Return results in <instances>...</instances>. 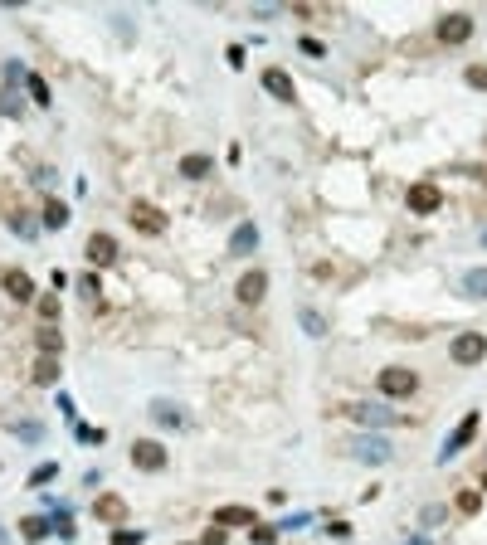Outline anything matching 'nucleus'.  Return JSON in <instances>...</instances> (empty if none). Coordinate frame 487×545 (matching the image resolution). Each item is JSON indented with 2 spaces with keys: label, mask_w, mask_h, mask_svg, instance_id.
Returning <instances> with one entry per match:
<instances>
[{
  "label": "nucleus",
  "mask_w": 487,
  "mask_h": 545,
  "mask_svg": "<svg viewBox=\"0 0 487 545\" xmlns=\"http://www.w3.org/2000/svg\"><path fill=\"white\" fill-rule=\"evenodd\" d=\"M263 88H268L273 98H283V103H293V98H298V88H293V78H288L283 68H263Z\"/></svg>",
  "instance_id": "obj_14"
},
{
  "label": "nucleus",
  "mask_w": 487,
  "mask_h": 545,
  "mask_svg": "<svg viewBox=\"0 0 487 545\" xmlns=\"http://www.w3.org/2000/svg\"><path fill=\"white\" fill-rule=\"evenodd\" d=\"M44 224H49V229H64V224H69V205H59V200H44Z\"/></svg>",
  "instance_id": "obj_22"
},
{
  "label": "nucleus",
  "mask_w": 487,
  "mask_h": 545,
  "mask_svg": "<svg viewBox=\"0 0 487 545\" xmlns=\"http://www.w3.org/2000/svg\"><path fill=\"white\" fill-rule=\"evenodd\" d=\"M49 531H54V521H49V516H39V511L20 521V536H25V541H44Z\"/></svg>",
  "instance_id": "obj_17"
},
{
  "label": "nucleus",
  "mask_w": 487,
  "mask_h": 545,
  "mask_svg": "<svg viewBox=\"0 0 487 545\" xmlns=\"http://www.w3.org/2000/svg\"><path fill=\"white\" fill-rule=\"evenodd\" d=\"M224 58H229V68H244V49H239V44H229V49H224Z\"/></svg>",
  "instance_id": "obj_35"
},
{
  "label": "nucleus",
  "mask_w": 487,
  "mask_h": 545,
  "mask_svg": "<svg viewBox=\"0 0 487 545\" xmlns=\"http://www.w3.org/2000/svg\"><path fill=\"white\" fill-rule=\"evenodd\" d=\"M229 248H234V253H253V248H258V224L244 219L239 229H234V239H229Z\"/></svg>",
  "instance_id": "obj_16"
},
{
  "label": "nucleus",
  "mask_w": 487,
  "mask_h": 545,
  "mask_svg": "<svg viewBox=\"0 0 487 545\" xmlns=\"http://www.w3.org/2000/svg\"><path fill=\"white\" fill-rule=\"evenodd\" d=\"M234 297H239L244 307H258V302L268 297V272L263 268H244V277L234 282Z\"/></svg>",
  "instance_id": "obj_7"
},
{
  "label": "nucleus",
  "mask_w": 487,
  "mask_h": 545,
  "mask_svg": "<svg viewBox=\"0 0 487 545\" xmlns=\"http://www.w3.org/2000/svg\"><path fill=\"white\" fill-rule=\"evenodd\" d=\"M278 541V526H253V545H273Z\"/></svg>",
  "instance_id": "obj_34"
},
{
  "label": "nucleus",
  "mask_w": 487,
  "mask_h": 545,
  "mask_svg": "<svg viewBox=\"0 0 487 545\" xmlns=\"http://www.w3.org/2000/svg\"><path fill=\"white\" fill-rule=\"evenodd\" d=\"M39 346H44V355H59V351H64V336L54 331V322H49V327H39Z\"/></svg>",
  "instance_id": "obj_25"
},
{
  "label": "nucleus",
  "mask_w": 487,
  "mask_h": 545,
  "mask_svg": "<svg viewBox=\"0 0 487 545\" xmlns=\"http://www.w3.org/2000/svg\"><path fill=\"white\" fill-rule=\"evenodd\" d=\"M59 380V360L54 355H39L34 360V384H54Z\"/></svg>",
  "instance_id": "obj_20"
},
{
  "label": "nucleus",
  "mask_w": 487,
  "mask_h": 545,
  "mask_svg": "<svg viewBox=\"0 0 487 545\" xmlns=\"http://www.w3.org/2000/svg\"><path fill=\"white\" fill-rule=\"evenodd\" d=\"M132 467L136 472H166V443H156V438H136L132 443Z\"/></svg>",
  "instance_id": "obj_5"
},
{
  "label": "nucleus",
  "mask_w": 487,
  "mask_h": 545,
  "mask_svg": "<svg viewBox=\"0 0 487 545\" xmlns=\"http://www.w3.org/2000/svg\"><path fill=\"white\" fill-rule=\"evenodd\" d=\"M54 477H59V463L49 458V463H39L34 472H29V487H44V482H54Z\"/></svg>",
  "instance_id": "obj_27"
},
{
  "label": "nucleus",
  "mask_w": 487,
  "mask_h": 545,
  "mask_svg": "<svg viewBox=\"0 0 487 545\" xmlns=\"http://www.w3.org/2000/svg\"><path fill=\"white\" fill-rule=\"evenodd\" d=\"M351 453L366 458V463H385V458H390V443H385V438H356Z\"/></svg>",
  "instance_id": "obj_15"
},
{
  "label": "nucleus",
  "mask_w": 487,
  "mask_h": 545,
  "mask_svg": "<svg viewBox=\"0 0 487 545\" xmlns=\"http://www.w3.org/2000/svg\"><path fill=\"white\" fill-rule=\"evenodd\" d=\"M473 438H478V414H463V419H458V429L448 434V443L438 448V463H448V458H458V453L468 448V443H473Z\"/></svg>",
  "instance_id": "obj_8"
},
{
  "label": "nucleus",
  "mask_w": 487,
  "mask_h": 545,
  "mask_svg": "<svg viewBox=\"0 0 487 545\" xmlns=\"http://www.w3.org/2000/svg\"><path fill=\"white\" fill-rule=\"evenodd\" d=\"M298 44H302V54H307V58H322V54H326V44L317 39V34H302Z\"/></svg>",
  "instance_id": "obj_30"
},
{
  "label": "nucleus",
  "mask_w": 487,
  "mask_h": 545,
  "mask_svg": "<svg viewBox=\"0 0 487 545\" xmlns=\"http://www.w3.org/2000/svg\"><path fill=\"white\" fill-rule=\"evenodd\" d=\"M376 389L385 394V399H405V394L419 389V375H414L409 365H385V370L376 375Z\"/></svg>",
  "instance_id": "obj_3"
},
{
  "label": "nucleus",
  "mask_w": 487,
  "mask_h": 545,
  "mask_svg": "<svg viewBox=\"0 0 487 545\" xmlns=\"http://www.w3.org/2000/svg\"><path fill=\"white\" fill-rule=\"evenodd\" d=\"M215 521L224 526V531H229V526H253V511H248V506H219Z\"/></svg>",
  "instance_id": "obj_18"
},
{
  "label": "nucleus",
  "mask_w": 487,
  "mask_h": 545,
  "mask_svg": "<svg viewBox=\"0 0 487 545\" xmlns=\"http://www.w3.org/2000/svg\"><path fill=\"white\" fill-rule=\"evenodd\" d=\"M298 317H302V331H307V336H322V322H317V312H298Z\"/></svg>",
  "instance_id": "obj_33"
},
{
  "label": "nucleus",
  "mask_w": 487,
  "mask_h": 545,
  "mask_svg": "<svg viewBox=\"0 0 487 545\" xmlns=\"http://www.w3.org/2000/svg\"><path fill=\"white\" fill-rule=\"evenodd\" d=\"M39 312H44L49 322H54V317H59V302H54V297H39Z\"/></svg>",
  "instance_id": "obj_36"
},
{
  "label": "nucleus",
  "mask_w": 487,
  "mask_h": 545,
  "mask_svg": "<svg viewBox=\"0 0 487 545\" xmlns=\"http://www.w3.org/2000/svg\"><path fill=\"white\" fill-rule=\"evenodd\" d=\"M146 541V536H141V531H122V526H117V531H112V545H141Z\"/></svg>",
  "instance_id": "obj_32"
},
{
  "label": "nucleus",
  "mask_w": 487,
  "mask_h": 545,
  "mask_svg": "<svg viewBox=\"0 0 487 545\" xmlns=\"http://www.w3.org/2000/svg\"><path fill=\"white\" fill-rule=\"evenodd\" d=\"M25 83H29V98H34L39 108H49V83L39 78V73H25Z\"/></svg>",
  "instance_id": "obj_26"
},
{
  "label": "nucleus",
  "mask_w": 487,
  "mask_h": 545,
  "mask_svg": "<svg viewBox=\"0 0 487 545\" xmlns=\"http://www.w3.org/2000/svg\"><path fill=\"white\" fill-rule=\"evenodd\" d=\"M200 545H224V526H215V531H205V541Z\"/></svg>",
  "instance_id": "obj_37"
},
{
  "label": "nucleus",
  "mask_w": 487,
  "mask_h": 545,
  "mask_svg": "<svg viewBox=\"0 0 487 545\" xmlns=\"http://www.w3.org/2000/svg\"><path fill=\"white\" fill-rule=\"evenodd\" d=\"M448 355H453L458 365H483V355H487V336H483V331H463V336H453Z\"/></svg>",
  "instance_id": "obj_4"
},
{
  "label": "nucleus",
  "mask_w": 487,
  "mask_h": 545,
  "mask_svg": "<svg viewBox=\"0 0 487 545\" xmlns=\"http://www.w3.org/2000/svg\"><path fill=\"white\" fill-rule=\"evenodd\" d=\"M83 253H88L93 268H108V263H117V239H112V234H93Z\"/></svg>",
  "instance_id": "obj_10"
},
{
  "label": "nucleus",
  "mask_w": 487,
  "mask_h": 545,
  "mask_svg": "<svg viewBox=\"0 0 487 545\" xmlns=\"http://www.w3.org/2000/svg\"><path fill=\"white\" fill-rule=\"evenodd\" d=\"M10 224L20 229V239H34V215H29V210H15V215H10Z\"/></svg>",
  "instance_id": "obj_29"
},
{
  "label": "nucleus",
  "mask_w": 487,
  "mask_h": 545,
  "mask_svg": "<svg viewBox=\"0 0 487 545\" xmlns=\"http://www.w3.org/2000/svg\"><path fill=\"white\" fill-rule=\"evenodd\" d=\"M463 292H473V297H487V268L468 272V282H463Z\"/></svg>",
  "instance_id": "obj_28"
},
{
  "label": "nucleus",
  "mask_w": 487,
  "mask_h": 545,
  "mask_svg": "<svg viewBox=\"0 0 487 545\" xmlns=\"http://www.w3.org/2000/svg\"><path fill=\"white\" fill-rule=\"evenodd\" d=\"M93 516H98V521H112V526H117V521L127 516V501H122L117 491H103V496L93 501Z\"/></svg>",
  "instance_id": "obj_12"
},
{
  "label": "nucleus",
  "mask_w": 487,
  "mask_h": 545,
  "mask_svg": "<svg viewBox=\"0 0 487 545\" xmlns=\"http://www.w3.org/2000/svg\"><path fill=\"white\" fill-rule=\"evenodd\" d=\"M483 248H487V229H483Z\"/></svg>",
  "instance_id": "obj_39"
},
{
  "label": "nucleus",
  "mask_w": 487,
  "mask_h": 545,
  "mask_svg": "<svg viewBox=\"0 0 487 545\" xmlns=\"http://www.w3.org/2000/svg\"><path fill=\"white\" fill-rule=\"evenodd\" d=\"M405 205L414 210V215H433V210L443 205V195H438V185H429V180H419V185H409Z\"/></svg>",
  "instance_id": "obj_9"
},
{
  "label": "nucleus",
  "mask_w": 487,
  "mask_h": 545,
  "mask_svg": "<svg viewBox=\"0 0 487 545\" xmlns=\"http://www.w3.org/2000/svg\"><path fill=\"white\" fill-rule=\"evenodd\" d=\"M453 506H458L463 516H478V511H483V496H478V487H463L458 496H453Z\"/></svg>",
  "instance_id": "obj_19"
},
{
  "label": "nucleus",
  "mask_w": 487,
  "mask_h": 545,
  "mask_svg": "<svg viewBox=\"0 0 487 545\" xmlns=\"http://www.w3.org/2000/svg\"><path fill=\"white\" fill-rule=\"evenodd\" d=\"M151 419H156V424H166V429H181V434L190 429V414L181 404H171V399H151Z\"/></svg>",
  "instance_id": "obj_11"
},
{
  "label": "nucleus",
  "mask_w": 487,
  "mask_h": 545,
  "mask_svg": "<svg viewBox=\"0 0 487 545\" xmlns=\"http://www.w3.org/2000/svg\"><path fill=\"white\" fill-rule=\"evenodd\" d=\"M74 438H79L83 448H98V443H108V434H103L98 424H74Z\"/></svg>",
  "instance_id": "obj_21"
},
{
  "label": "nucleus",
  "mask_w": 487,
  "mask_h": 545,
  "mask_svg": "<svg viewBox=\"0 0 487 545\" xmlns=\"http://www.w3.org/2000/svg\"><path fill=\"white\" fill-rule=\"evenodd\" d=\"M409 545H429V541H424V536H414V541H409Z\"/></svg>",
  "instance_id": "obj_38"
},
{
  "label": "nucleus",
  "mask_w": 487,
  "mask_h": 545,
  "mask_svg": "<svg viewBox=\"0 0 487 545\" xmlns=\"http://www.w3.org/2000/svg\"><path fill=\"white\" fill-rule=\"evenodd\" d=\"M463 78L473 83V88H478V93H487V63H473V68H468V73H463Z\"/></svg>",
  "instance_id": "obj_31"
},
{
  "label": "nucleus",
  "mask_w": 487,
  "mask_h": 545,
  "mask_svg": "<svg viewBox=\"0 0 487 545\" xmlns=\"http://www.w3.org/2000/svg\"><path fill=\"white\" fill-rule=\"evenodd\" d=\"M346 419H356L361 429H400L405 424V414L390 404H376V399H351V404H341Z\"/></svg>",
  "instance_id": "obj_1"
},
{
  "label": "nucleus",
  "mask_w": 487,
  "mask_h": 545,
  "mask_svg": "<svg viewBox=\"0 0 487 545\" xmlns=\"http://www.w3.org/2000/svg\"><path fill=\"white\" fill-rule=\"evenodd\" d=\"M5 292L15 302H34V277H29L25 268H10L5 272Z\"/></svg>",
  "instance_id": "obj_13"
},
{
  "label": "nucleus",
  "mask_w": 487,
  "mask_h": 545,
  "mask_svg": "<svg viewBox=\"0 0 487 545\" xmlns=\"http://www.w3.org/2000/svg\"><path fill=\"white\" fill-rule=\"evenodd\" d=\"M15 438H20V443H39V438H44V424H34V419H15Z\"/></svg>",
  "instance_id": "obj_23"
},
{
  "label": "nucleus",
  "mask_w": 487,
  "mask_h": 545,
  "mask_svg": "<svg viewBox=\"0 0 487 545\" xmlns=\"http://www.w3.org/2000/svg\"><path fill=\"white\" fill-rule=\"evenodd\" d=\"M205 170H210V161H205L200 151H195V156H186V161H181V175H186V180H200Z\"/></svg>",
  "instance_id": "obj_24"
},
{
  "label": "nucleus",
  "mask_w": 487,
  "mask_h": 545,
  "mask_svg": "<svg viewBox=\"0 0 487 545\" xmlns=\"http://www.w3.org/2000/svg\"><path fill=\"white\" fill-rule=\"evenodd\" d=\"M438 44H468L473 39V15H463V10H453V15H438Z\"/></svg>",
  "instance_id": "obj_6"
},
{
  "label": "nucleus",
  "mask_w": 487,
  "mask_h": 545,
  "mask_svg": "<svg viewBox=\"0 0 487 545\" xmlns=\"http://www.w3.org/2000/svg\"><path fill=\"white\" fill-rule=\"evenodd\" d=\"M127 224H132L141 239H161L166 234V210H156L151 200H132V205H127Z\"/></svg>",
  "instance_id": "obj_2"
}]
</instances>
